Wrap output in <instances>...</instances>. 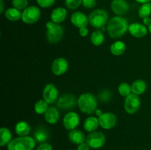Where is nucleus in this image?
Returning a JSON list of instances; mask_svg holds the SVG:
<instances>
[{
    "instance_id": "f257e3e1",
    "label": "nucleus",
    "mask_w": 151,
    "mask_h": 150,
    "mask_svg": "<svg viewBox=\"0 0 151 150\" xmlns=\"http://www.w3.org/2000/svg\"><path fill=\"white\" fill-rule=\"evenodd\" d=\"M128 26L129 24L126 19L119 16H114L108 22V33L112 38H121L128 31Z\"/></svg>"
},
{
    "instance_id": "f03ea898",
    "label": "nucleus",
    "mask_w": 151,
    "mask_h": 150,
    "mask_svg": "<svg viewBox=\"0 0 151 150\" xmlns=\"http://www.w3.org/2000/svg\"><path fill=\"white\" fill-rule=\"evenodd\" d=\"M78 106L80 110L85 114L91 115L97 109V101L91 93H85L78 97Z\"/></svg>"
},
{
    "instance_id": "7ed1b4c3",
    "label": "nucleus",
    "mask_w": 151,
    "mask_h": 150,
    "mask_svg": "<svg viewBox=\"0 0 151 150\" xmlns=\"http://www.w3.org/2000/svg\"><path fill=\"white\" fill-rule=\"evenodd\" d=\"M35 141L29 136H19L12 140L7 145V150H32Z\"/></svg>"
},
{
    "instance_id": "20e7f679",
    "label": "nucleus",
    "mask_w": 151,
    "mask_h": 150,
    "mask_svg": "<svg viewBox=\"0 0 151 150\" xmlns=\"http://www.w3.org/2000/svg\"><path fill=\"white\" fill-rule=\"evenodd\" d=\"M47 40L50 44H57L61 41L63 36L64 29L60 24L48 21L46 24Z\"/></svg>"
},
{
    "instance_id": "39448f33",
    "label": "nucleus",
    "mask_w": 151,
    "mask_h": 150,
    "mask_svg": "<svg viewBox=\"0 0 151 150\" xmlns=\"http://www.w3.org/2000/svg\"><path fill=\"white\" fill-rule=\"evenodd\" d=\"M88 17L90 25L99 29L104 27L105 25L108 23L109 13L104 9H96L90 13Z\"/></svg>"
},
{
    "instance_id": "423d86ee",
    "label": "nucleus",
    "mask_w": 151,
    "mask_h": 150,
    "mask_svg": "<svg viewBox=\"0 0 151 150\" xmlns=\"http://www.w3.org/2000/svg\"><path fill=\"white\" fill-rule=\"evenodd\" d=\"M41 17V10L37 6L31 5L22 12V20L27 24H32L38 21Z\"/></svg>"
},
{
    "instance_id": "0eeeda50",
    "label": "nucleus",
    "mask_w": 151,
    "mask_h": 150,
    "mask_svg": "<svg viewBox=\"0 0 151 150\" xmlns=\"http://www.w3.org/2000/svg\"><path fill=\"white\" fill-rule=\"evenodd\" d=\"M76 104H78V99L76 96L71 93L62 94L57 100V107L63 110H72Z\"/></svg>"
},
{
    "instance_id": "6e6552de",
    "label": "nucleus",
    "mask_w": 151,
    "mask_h": 150,
    "mask_svg": "<svg viewBox=\"0 0 151 150\" xmlns=\"http://www.w3.org/2000/svg\"><path fill=\"white\" fill-rule=\"evenodd\" d=\"M106 141V138L104 134L101 132H90L86 137V142L88 144L90 148L92 149H100L105 145Z\"/></svg>"
},
{
    "instance_id": "1a4fd4ad",
    "label": "nucleus",
    "mask_w": 151,
    "mask_h": 150,
    "mask_svg": "<svg viewBox=\"0 0 151 150\" xmlns=\"http://www.w3.org/2000/svg\"><path fill=\"white\" fill-rule=\"evenodd\" d=\"M141 106V100L138 95L131 94L129 96L125 97L124 101V108L126 113L128 114H134L137 113Z\"/></svg>"
},
{
    "instance_id": "9d476101",
    "label": "nucleus",
    "mask_w": 151,
    "mask_h": 150,
    "mask_svg": "<svg viewBox=\"0 0 151 150\" xmlns=\"http://www.w3.org/2000/svg\"><path fill=\"white\" fill-rule=\"evenodd\" d=\"M43 98L48 104H53L58 99V90L52 83L45 85L43 90Z\"/></svg>"
},
{
    "instance_id": "9b49d317",
    "label": "nucleus",
    "mask_w": 151,
    "mask_h": 150,
    "mask_svg": "<svg viewBox=\"0 0 151 150\" xmlns=\"http://www.w3.org/2000/svg\"><path fill=\"white\" fill-rule=\"evenodd\" d=\"M69 64L67 60L63 57H58L53 60L51 66V71L55 76H61L68 70Z\"/></svg>"
},
{
    "instance_id": "f8f14e48",
    "label": "nucleus",
    "mask_w": 151,
    "mask_h": 150,
    "mask_svg": "<svg viewBox=\"0 0 151 150\" xmlns=\"http://www.w3.org/2000/svg\"><path fill=\"white\" fill-rule=\"evenodd\" d=\"M98 119L100 126L104 129H112L117 123V118L112 113H103Z\"/></svg>"
},
{
    "instance_id": "ddd939ff",
    "label": "nucleus",
    "mask_w": 151,
    "mask_h": 150,
    "mask_svg": "<svg viewBox=\"0 0 151 150\" xmlns=\"http://www.w3.org/2000/svg\"><path fill=\"white\" fill-rule=\"evenodd\" d=\"M80 124L79 115L73 111L68 112L63 119V125L68 130L75 129Z\"/></svg>"
},
{
    "instance_id": "4468645a",
    "label": "nucleus",
    "mask_w": 151,
    "mask_h": 150,
    "mask_svg": "<svg viewBox=\"0 0 151 150\" xmlns=\"http://www.w3.org/2000/svg\"><path fill=\"white\" fill-rule=\"evenodd\" d=\"M111 9L116 16H121L128 13L130 5L126 0H112Z\"/></svg>"
},
{
    "instance_id": "2eb2a0df",
    "label": "nucleus",
    "mask_w": 151,
    "mask_h": 150,
    "mask_svg": "<svg viewBox=\"0 0 151 150\" xmlns=\"http://www.w3.org/2000/svg\"><path fill=\"white\" fill-rule=\"evenodd\" d=\"M71 22L77 28H82L88 25V17L81 11L75 12L71 16Z\"/></svg>"
},
{
    "instance_id": "dca6fc26",
    "label": "nucleus",
    "mask_w": 151,
    "mask_h": 150,
    "mask_svg": "<svg viewBox=\"0 0 151 150\" xmlns=\"http://www.w3.org/2000/svg\"><path fill=\"white\" fill-rule=\"evenodd\" d=\"M128 32L132 36L140 38L145 36L147 33V28L144 24L134 22L128 26Z\"/></svg>"
},
{
    "instance_id": "f3484780",
    "label": "nucleus",
    "mask_w": 151,
    "mask_h": 150,
    "mask_svg": "<svg viewBox=\"0 0 151 150\" xmlns=\"http://www.w3.org/2000/svg\"><path fill=\"white\" fill-rule=\"evenodd\" d=\"M66 17H67V10L62 7L55 8L50 15L51 21L56 24H60L63 22L66 19Z\"/></svg>"
},
{
    "instance_id": "a211bd4d",
    "label": "nucleus",
    "mask_w": 151,
    "mask_h": 150,
    "mask_svg": "<svg viewBox=\"0 0 151 150\" xmlns=\"http://www.w3.org/2000/svg\"><path fill=\"white\" fill-rule=\"evenodd\" d=\"M44 119L47 123L55 124L60 119V113L58 108L55 107H50L44 113Z\"/></svg>"
},
{
    "instance_id": "6ab92c4d",
    "label": "nucleus",
    "mask_w": 151,
    "mask_h": 150,
    "mask_svg": "<svg viewBox=\"0 0 151 150\" xmlns=\"http://www.w3.org/2000/svg\"><path fill=\"white\" fill-rule=\"evenodd\" d=\"M68 138L70 142L75 144H82V143L85 142L86 138L85 137L83 132L80 129H72L69 131V134H68Z\"/></svg>"
},
{
    "instance_id": "aec40b11",
    "label": "nucleus",
    "mask_w": 151,
    "mask_h": 150,
    "mask_svg": "<svg viewBox=\"0 0 151 150\" xmlns=\"http://www.w3.org/2000/svg\"><path fill=\"white\" fill-rule=\"evenodd\" d=\"M49 138H50V134L48 130L44 126H39L34 132L33 138L36 143L39 144L45 143L49 139Z\"/></svg>"
},
{
    "instance_id": "412c9836",
    "label": "nucleus",
    "mask_w": 151,
    "mask_h": 150,
    "mask_svg": "<svg viewBox=\"0 0 151 150\" xmlns=\"http://www.w3.org/2000/svg\"><path fill=\"white\" fill-rule=\"evenodd\" d=\"M100 126L99 119L95 116H89L87 118L83 123V128L88 132H94Z\"/></svg>"
},
{
    "instance_id": "4be33fe9",
    "label": "nucleus",
    "mask_w": 151,
    "mask_h": 150,
    "mask_svg": "<svg viewBox=\"0 0 151 150\" xmlns=\"http://www.w3.org/2000/svg\"><path fill=\"white\" fill-rule=\"evenodd\" d=\"M147 89V83L143 79H137L131 85V91L136 95H142Z\"/></svg>"
},
{
    "instance_id": "5701e85b",
    "label": "nucleus",
    "mask_w": 151,
    "mask_h": 150,
    "mask_svg": "<svg viewBox=\"0 0 151 150\" xmlns=\"http://www.w3.org/2000/svg\"><path fill=\"white\" fill-rule=\"evenodd\" d=\"M15 131L19 136H27L30 132L31 128L27 122L22 121L16 124Z\"/></svg>"
},
{
    "instance_id": "b1692460",
    "label": "nucleus",
    "mask_w": 151,
    "mask_h": 150,
    "mask_svg": "<svg viewBox=\"0 0 151 150\" xmlns=\"http://www.w3.org/2000/svg\"><path fill=\"white\" fill-rule=\"evenodd\" d=\"M125 49H126V46L125 43L120 41H115L110 46L111 53L115 56L122 55L125 51Z\"/></svg>"
},
{
    "instance_id": "393cba45",
    "label": "nucleus",
    "mask_w": 151,
    "mask_h": 150,
    "mask_svg": "<svg viewBox=\"0 0 151 150\" xmlns=\"http://www.w3.org/2000/svg\"><path fill=\"white\" fill-rule=\"evenodd\" d=\"M22 13L15 7H10L4 12V16L10 21H17L22 19Z\"/></svg>"
},
{
    "instance_id": "a878e982",
    "label": "nucleus",
    "mask_w": 151,
    "mask_h": 150,
    "mask_svg": "<svg viewBox=\"0 0 151 150\" xmlns=\"http://www.w3.org/2000/svg\"><path fill=\"white\" fill-rule=\"evenodd\" d=\"M12 141V134L9 129L6 127H1L0 129V146H4L8 145Z\"/></svg>"
},
{
    "instance_id": "bb28decb",
    "label": "nucleus",
    "mask_w": 151,
    "mask_h": 150,
    "mask_svg": "<svg viewBox=\"0 0 151 150\" xmlns=\"http://www.w3.org/2000/svg\"><path fill=\"white\" fill-rule=\"evenodd\" d=\"M105 36L103 32L100 29H96L91 35V44L96 46L102 45L104 42Z\"/></svg>"
},
{
    "instance_id": "cd10ccee",
    "label": "nucleus",
    "mask_w": 151,
    "mask_h": 150,
    "mask_svg": "<svg viewBox=\"0 0 151 150\" xmlns=\"http://www.w3.org/2000/svg\"><path fill=\"white\" fill-rule=\"evenodd\" d=\"M48 103L45 101L44 99H40L38 100L37 102H35V105H34V110L37 114H44L48 110Z\"/></svg>"
},
{
    "instance_id": "c85d7f7f",
    "label": "nucleus",
    "mask_w": 151,
    "mask_h": 150,
    "mask_svg": "<svg viewBox=\"0 0 151 150\" xmlns=\"http://www.w3.org/2000/svg\"><path fill=\"white\" fill-rule=\"evenodd\" d=\"M138 14L139 16L142 19L145 18L150 17L151 15V2L142 4L139 9Z\"/></svg>"
},
{
    "instance_id": "c756f323",
    "label": "nucleus",
    "mask_w": 151,
    "mask_h": 150,
    "mask_svg": "<svg viewBox=\"0 0 151 150\" xmlns=\"http://www.w3.org/2000/svg\"><path fill=\"white\" fill-rule=\"evenodd\" d=\"M118 92L122 96L127 97L130 94H132L131 91V85L127 82H122L118 87Z\"/></svg>"
},
{
    "instance_id": "7c9ffc66",
    "label": "nucleus",
    "mask_w": 151,
    "mask_h": 150,
    "mask_svg": "<svg viewBox=\"0 0 151 150\" xmlns=\"http://www.w3.org/2000/svg\"><path fill=\"white\" fill-rule=\"evenodd\" d=\"M12 5L18 10H24L27 7L28 0H12Z\"/></svg>"
},
{
    "instance_id": "2f4dec72",
    "label": "nucleus",
    "mask_w": 151,
    "mask_h": 150,
    "mask_svg": "<svg viewBox=\"0 0 151 150\" xmlns=\"http://www.w3.org/2000/svg\"><path fill=\"white\" fill-rule=\"evenodd\" d=\"M83 0H65V4L69 10H75L82 4Z\"/></svg>"
},
{
    "instance_id": "473e14b6",
    "label": "nucleus",
    "mask_w": 151,
    "mask_h": 150,
    "mask_svg": "<svg viewBox=\"0 0 151 150\" xmlns=\"http://www.w3.org/2000/svg\"><path fill=\"white\" fill-rule=\"evenodd\" d=\"M37 4L42 8H48L52 7L55 2V0H36Z\"/></svg>"
},
{
    "instance_id": "72a5a7b5",
    "label": "nucleus",
    "mask_w": 151,
    "mask_h": 150,
    "mask_svg": "<svg viewBox=\"0 0 151 150\" xmlns=\"http://www.w3.org/2000/svg\"><path fill=\"white\" fill-rule=\"evenodd\" d=\"M111 94L109 90H105V91H102L99 95L100 100H101L102 101H104V102L109 101L111 99Z\"/></svg>"
},
{
    "instance_id": "f704fd0d",
    "label": "nucleus",
    "mask_w": 151,
    "mask_h": 150,
    "mask_svg": "<svg viewBox=\"0 0 151 150\" xmlns=\"http://www.w3.org/2000/svg\"><path fill=\"white\" fill-rule=\"evenodd\" d=\"M97 0H83L82 4L85 8L92 9L96 6Z\"/></svg>"
},
{
    "instance_id": "c9c22d12",
    "label": "nucleus",
    "mask_w": 151,
    "mask_h": 150,
    "mask_svg": "<svg viewBox=\"0 0 151 150\" xmlns=\"http://www.w3.org/2000/svg\"><path fill=\"white\" fill-rule=\"evenodd\" d=\"M52 146L49 143H42V144H40V145L38 146V148L36 150H52Z\"/></svg>"
},
{
    "instance_id": "e433bc0d",
    "label": "nucleus",
    "mask_w": 151,
    "mask_h": 150,
    "mask_svg": "<svg viewBox=\"0 0 151 150\" xmlns=\"http://www.w3.org/2000/svg\"><path fill=\"white\" fill-rule=\"evenodd\" d=\"M77 150H90V146L86 142H83L78 145Z\"/></svg>"
},
{
    "instance_id": "4c0bfd02",
    "label": "nucleus",
    "mask_w": 151,
    "mask_h": 150,
    "mask_svg": "<svg viewBox=\"0 0 151 150\" xmlns=\"http://www.w3.org/2000/svg\"><path fill=\"white\" fill-rule=\"evenodd\" d=\"M79 34L81 37H86L88 35V29L86 26H84V27L80 28L79 29Z\"/></svg>"
},
{
    "instance_id": "58836bf2",
    "label": "nucleus",
    "mask_w": 151,
    "mask_h": 150,
    "mask_svg": "<svg viewBox=\"0 0 151 150\" xmlns=\"http://www.w3.org/2000/svg\"><path fill=\"white\" fill-rule=\"evenodd\" d=\"M143 24H144L145 26H149L151 24V19L150 17H147L143 19Z\"/></svg>"
},
{
    "instance_id": "ea45409f",
    "label": "nucleus",
    "mask_w": 151,
    "mask_h": 150,
    "mask_svg": "<svg viewBox=\"0 0 151 150\" xmlns=\"http://www.w3.org/2000/svg\"><path fill=\"white\" fill-rule=\"evenodd\" d=\"M4 11V0H0V13H3Z\"/></svg>"
},
{
    "instance_id": "a19ab883",
    "label": "nucleus",
    "mask_w": 151,
    "mask_h": 150,
    "mask_svg": "<svg viewBox=\"0 0 151 150\" xmlns=\"http://www.w3.org/2000/svg\"><path fill=\"white\" fill-rule=\"evenodd\" d=\"M95 115H96V116H97V118H99L100 117V116H101L103 114V112H102V110H100V109H97V110H96V111H95Z\"/></svg>"
},
{
    "instance_id": "79ce46f5",
    "label": "nucleus",
    "mask_w": 151,
    "mask_h": 150,
    "mask_svg": "<svg viewBox=\"0 0 151 150\" xmlns=\"http://www.w3.org/2000/svg\"><path fill=\"white\" fill-rule=\"evenodd\" d=\"M137 2L140 3V4H145V3H150L151 2V0H135Z\"/></svg>"
},
{
    "instance_id": "37998d69",
    "label": "nucleus",
    "mask_w": 151,
    "mask_h": 150,
    "mask_svg": "<svg viewBox=\"0 0 151 150\" xmlns=\"http://www.w3.org/2000/svg\"><path fill=\"white\" fill-rule=\"evenodd\" d=\"M148 31H149V32L151 34V24H150V26H148Z\"/></svg>"
}]
</instances>
